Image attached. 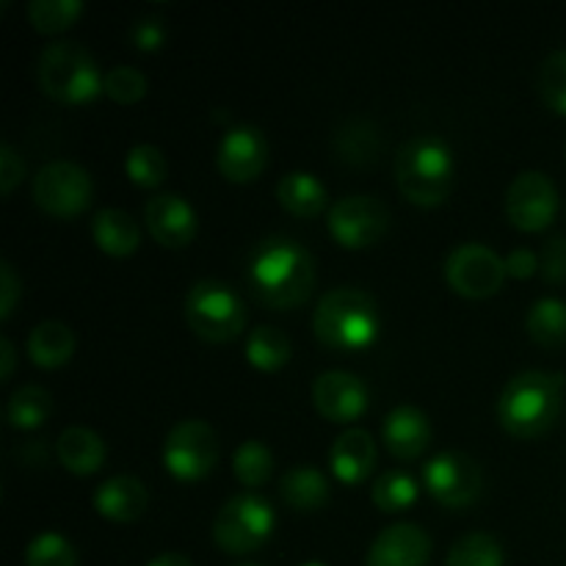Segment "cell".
Here are the masks:
<instances>
[{
  "mask_svg": "<svg viewBox=\"0 0 566 566\" xmlns=\"http://www.w3.org/2000/svg\"><path fill=\"white\" fill-rule=\"evenodd\" d=\"M247 285L265 307H298L315 287V258L296 238H263L247 258Z\"/></svg>",
  "mask_w": 566,
  "mask_h": 566,
  "instance_id": "1",
  "label": "cell"
},
{
  "mask_svg": "<svg viewBox=\"0 0 566 566\" xmlns=\"http://www.w3.org/2000/svg\"><path fill=\"white\" fill-rule=\"evenodd\" d=\"M564 409V376L547 370H525L501 392L497 418L512 437L534 440L558 423Z\"/></svg>",
  "mask_w": 566,
  "mask_h": 566,
  "instance_id": "2",
  "label": "cell"
},
{
  "mask_svg": "<svg viewBox=\"0 0 566 566\" xmlns=\"http://www.w3.org/2000/svg\"><path fill=\"white\" fill-rule=\"evenodd\" d=\"M379 307L370 293L359 287H335L324 293L315 307L313 329L321 346L337 354L363 352L379 337Z\"/></svg>",
  "mask_w": 566,
  "mask_h": 566,
  "instance_id": "3",
  "label": "cell"
},
{
  "mask_svg": "<svg viewBox=\"0 0 566 566\" xmlns=\"http://www.w3.org/2000/svg\"><path fill=\"white\" fill-rule=\"evenodd\" d=\"M457 160L451 147L434 133H420L401 144L396 155L398 191L420 208H434L451 197Z\"/></svg>",
  "mask_w": 566,
  "mask_h": 566,
  "instance_id": "4",
  "label": "cell"
},
{
  "mask_svg": "<svg viewBox=\"0 0 566 566\" xmlns=\"http://www.w3.org/2000/svg\"><path fill=\"white\" fill-rule=\"evenodd\" d=\"M36 77L42 92L55 103L81 105L105 92V77L99 75L97 61L77 42L48 44L39 55Z\"/></svg>",
  "mask_w": 566,
  "mask_h": 566,
  "instance_id": "5",
  "label": "cell"
},
{
  "mask_svg": "<svg viewBox=\"0 0 566 566\" xmlns=\"http://www.w3.org/2000/svg\"><path fill=\"white\" fill-rule=\"evenodd\" d=\"M186 321L205 343H230L247 326V310L235 287L219 280H199L186 296Z\"/></svg>",
  "mask_w": 566,
  "mask_h": 566,
  "instance_id": "6",
  "label": "cell"
},
{
  "mask_svg": "<svg viewBox=\"0 0 566 566\" xmlns=\"http://www.w3.org/2000/svg\"><path fill=\"white\" fill-rule=\"evenodd\" d=\"M274 525V506L254 492H241L221 506L213 523V542L230 556H247L271 539Z\"/></svg>",
  "mask_w": 566,
  "mask_h": 566,
  "instance_id": "7",
  "label": "cell"
},
{
  "mask_svg": "<svg viewBox=\"0 0 566 566\" xmlns=\"http://www.w3.org/2000/svg\"><path fill=\"white\" fill-rule=\"evenodd\" d=\"M94 182L83 166L72 160H50L33 177V199L39 208L59 219L83 213L92 202Z\"/></svg>",
  "mask_w": 566,
  "mask_h": 566,
  "instance_id": "8",
  "label": "cell"
},
{
  "mask_svg": "<svg viewBox=\"0 0 566 566\" xmlns=\"http://www.w3.org/2000/svg\"><path fill=\"white\" fill-rule=\"evenodd\" d=\"M164 464L177 481H199L219 464V437L205 420H182L164 442Z\"/></svg>",
  "mask_w": 566,
  "mask_h": 566,
  "instance_id": "9",
  "label": "cell"
},
{
  "mask_svg": "<svg viewBox=\"0 0 566 566\" xmlns=\"http://www.w3.org/2000/svg\"><path fill=\"white\" fill-rule=\"evenodd\" d=\"M420 479L429 495L448 509L473 506L484 492V473L479 462L457 451H446L423 464Z\"/></svg>",
  "mask_w": 566,
  "mask_h": 566,
  "instance_id": "10",
  "label": "cell"
},
{
  "mask_svg": "<svg viewBox=\"0 0 566 566\" xmlns=\"http://www.w3.org/2000/svg\"><path fill=\"white\" fill-rule=\"evenodd\" d=\"M506 274V260L484 243H462L446 260L448 285L464 298L495 296Z\"/></svg>",
  "mask_w": 566,
  "mask_h": 566,
  "instance_id": "11",
  "label": "cell"
},
{
  "mask_svg": "<svg viewBox=\"0 0 566 566\" xmlns=\"http://www.w3.org/2000/svg\"><path fill=\"white\" fill-rule=\"evenodd\" d=\"M390 227V210L381 199L359 193V197H343L332 205L329 232L343 249H368Z\"/></svg>",
  "mask_w": 566,
  "mask_h": 566,
  "instance_id": "12",
  "label": "cell"
},
{
  "mask_svg": "<svg viewBox=\"0 0 566 566\" xmlns=\"http://www.w3.org/2000/svg\"><path fill=\"white\" fill-rule=\"evenodd\" d=\"M558 210V191L545 171H523L506 191V216L517 230L539 232Z\"/></svg>",
  "mask_w": 566,
  "mask_h": 566,
  "instance_id": "13",
  "label": "cell"
},
{
  "mask_svg": "<svg viewBox=\"0 0 566 566\" xmlns=\"http://www.w3.org/2000/svg\"><path fill=\"white\" fill-rule=\"evenodd\" d=\"M269 164V142L254 125H238L224 133L216 155V166L230 182H249L260 177Z\"/></svg>",
  "mask_w": 566,
  "mask_h": 566,
  "instance_id": "14",
  "label": "cell"
},
{
  "mask_svg": "<svg viewBox=\"0 0 566 566\" xmlns=\"http://www.w3.org/2000/svg\"><path fill=\"white\" fill-rule=\"evenodd\" d=\"M313 403L332 423H352L368 409V387L346 370H326L313 381Z\"/></svg>",
  "mask_w": 566,
  "mask_h": 566,
  "instance_id": "15",
  "label": "cell"
},
{
  "mask_svg": "<svg viewBox=\"0 0 566 566\" xmlns=\"http://www.w3.org/2000/svg\"><path fill=\"white\" fill-rule=\"evenodd\" d=\"M149 232L166 249H182L193 241L199 230L197 210L180 193H158L144 208Z\"/></svg>",
  "mask_w": 566,
  "mask_h": 566,
  "instance_id": "16",
  "label": "cell"
},
{
  "mask_svg": "<svg viewBox=\"0 0 566 566\" xmlns=\"http://www.w3.org/2000/svg\"><path fill=\"white\" fill-rule=\"evenodd\" d=\"M429 558V534L415 523H396L376 536L365 566H426Z\"/></svg>",
  "mask_w": 566,
  "mask_h": 566,
  "instance_id": "17",
  "label": "cell"
},
{
  "mask_svg": "<svg viewBox=\"0 0 566 566\" xmlns=\"http://www.w3.org/2000/svg\"><path fill=\"white\" fill-rule=\"evenodd\" d=\"M381 440H385L387 451L392 457L409 462V459H418L429 448L431 423L426 418V412L403 403V407H396L385 418V423H381Z\"/></svg>",
  "mask_w": 566,
  "mask_h": 566,
  "instance_id": "18",
  "label": "cell"
},
{
  "mask_svg": "<svg viewBox=\"0 0 566 566\" xmlns=\"http://www.w3.org/2000/svg\"><path fill=\"white\" fill-rule=\"evenodd\" d=\"M332 470L343 484H359L376 468V442L365 429H348L332 442Z\"/></svg>",
  "mask_w": 566,
  "mask_h": 566,
  "instance_id": "19",
  "label": "cell"
},
{
  "mask_svg": "<svg viewBox=\"0 0 566 566\" xmlns=\"http://www.w3.org/2000/svg\"><path fill=\"white\" fill-rule=\"evenodd\" d=\"M147 503V486L133 475H114V479L103 481L94 492V509L114 523H133V520L142 517Z\"/></svg>",
  "mask_w": 566,
  "mask_h": 566,
  "instance_id": "20",
  "label": "cell"
},
{
  "mask_svg": "<svg viewBox=\"0 0 566 566\" xmlns=\"http://www.w3.org/2000/svg\"><path fill=\"white\" fill-rule=\"evenodd\" d=\"M94 243L111 258H127L142 243V230L130 213L119 208H103L92 219Z\"/></svg>",
  "mask_w": 566,
  "mask_h": 566,
  "instance_id": "21",
  "label": "cell"
},
{
  "mask_svg": "<svg viewBox=\"0 0 566 566\" xmlns=\"http://www.w3.org/2000/svg\"><path fill=\"white\" fill-rule=\"evenodd\" d=\"M55 451H59L61 464L75 475L97 473L105 462V442L99 440L97 431L86 426H70L61 431Z\"/></svg>",
  "mask_w": 566,
  "mask_h": 566,
  "instance_id": "22",
  "label": "cell"
},
{
  "mask_svg": "<svg viewBox=\"0 0 566 566\" xmlns=\"http://www.w3.org/2000/svg\"><path fill=\"white\" fill-rule=\"evenodd\" d=\"M280 495L293 512H318L329 503V479L318 468H293L282 475Z\"/></svg>",
  "mask_w": 566,
  "mask_h": 566,
  "instance_id": "23",
  "label": "cell"
},
{
  "mask_svg": "<svg viewBox=\"0 0 566 566\" xmlns=\"http://www.w3.org/2000/svg\"><path fill=\"white\" fill-rule=\"evenodd\" d=\"M276 199L296 219H315L326 208V188L310 171H291L276 186Z\"/></svg>",
  "mask_w": 566,
  "mask_h": 566,
  "instance_id": "24",
  "label": "cell"
},
{
  "mask_svg": "<svg viewBox=\"0 0 566 566\" xmlns=\"http://www.w3.org/2000/svg\"><path fill=\"white\" fill-rule=\"evenodd\" d=\"M75 354V335L66 324L59 321H44V324L33 326L28 335V357L36 363L39 368H61L70 363Z\"/></svg>",
  "mask_w": 566,
  "mask_h": 566,
  "instance_id": "25",
  "label": "cell"
},
{
  "mask_svg": "<svg viewBox=\"0 0 566 566\" xmlns=\"http://www.w3.org/2000/svg\"><path fill=\"white\" fill-rule=\"evenodd\" d=\"M50 409H53V398L44 387H17L6 401V423L20 431L39 429L50 418Z\"/></svg>",
  "mask_w": 566,
  "mask_h": 566,
  "instance_id": "26",
  "label": "cell"
},
{
  "mask_svg": "<svg viewBox=\"0 0 566 566\" xmlns=\"http://www.w3.org/2000/svg\"><path fill=\"white\" fill-rule=\"evenodd\" d=\"M525 329H528L531 340H536L539 346L545 348L566 346V302L553 296L539 298V302L528 310Z\"/></svg>",
  "mask_w": 566,
  "mask_h": 566,
  "instance_id": "27",
  "label": "cell"
},
{
  "mask_svg": "<svg viewBox=\"0 0 566 566\" xmlns=\"http://www.w3.org/2000/svg\"><path fill=\"white\" fill-rule=\"evenodd\" d=\"M291 337L276 326H258L247 340V359L265 374H276L280 368H285L291 363Z\"/></svg>",
  "mask_w": 566,
  "mask_h": 566,
  "instance_id": "28",
  "label": "cell"
},
{
  "mask_svg": "<svg viewBox=\"0 0 566 566\" xmlns=\"http://www.w3.org/2000/svg\"><path fill=\"white\" fill-rule=\"evenodd\" d=\"M335 149L340 155V160L354 166H365L370 160L379 158L381 153V138L370 122L365 119H352L335 133Z\"/></svg>",
  "mask_w": 566,
  "mask_h": 566,
  "instance_id": "29",
  "label": "cell"
},
{
  "mask_svg": "<svg viewBox=\"0 0 566 566\" xmlns=\"http://www.w3.org/2000/svg\"><path fill=\"white\" fill-rule=\"evenodd\" d=\"M370 497H374L376 509H381V512L387 514L407 512V509L415 506V501H418V481H415L412 473H407V470L401 468L385 470V473L376 479Z\"/></svg>",
  "mask_w": 566,
  "mask_h": 566,
  "instance_id": "30",
  "label": "cell"
},
{
  "mask_svg": "<svg viewBox=\"0 0 566 566\" xmlns=\"http://www.w3.org/2000/svg\"><path fill=\"white\" fill-rule=\"evenodd\" d=\"M506 556H503L501 542L492 534L475 531V534L462 536L457 545L448 553L446 566H503Z\"/></svg>",
  "mask_w": 566,
  "mask_h": 566,
  "instance_id": "31",
  "label": "cell"
},
{
  "mask_svg": "<svg viewBox=\"0 0 566 566\" xmlns=\"http://www.w3.org/2000/svg\"><path fill=\"white\" fill-rule=\"evenodd\" d=\"M232 470H235V479L243 486L258 490L269 481L271 470H274V457L260 440H247L238 446L235 457H232Z\"/></svg>",
  "mask_w": 566,
  "mask_h": 566,
  "instance_id": "32",
  "label": "cell"
},
{
  "mask_svg": "<svg viewBox=\"0 0 566 566\" xmlns=\"http://www.w3.org/2000/svg\"><path fill=\"white\" fill-rule=\"evenodd\" d=\"M83 14L81 0H31L28 20L39 33H61Z\"/></svg>",
  "mask_w": 566,
  "mask_h": 566,
  "instance_id": "33",
  "label": "cell"
},
{
  "mask_svg": "<svg viewBox=\"0 0 566 566\" xmlns=\"http://www.w3.org/2000/svg\"><path fill=\"white\" fill-rule=\"evenodd\" d=\"M125 169L127 177H130L136 186L158 188L160 182L166 180V169H169V166H166L164 153H160L158 147H153V144H138V147H133L130 153H127Z\"/></svg>",
  "mask_w": 566,
  "mask_h": 566,
  "instance_id": "34",
  "label": "cell"
},
{
  "mask_svg": "<svg viewBox=\"0 0 566 566\" xmlns=\"http://www.w3.org/2000/svg\"><path fill=\"white\" fill-rule=\"evenodd\" d=\"M25 566H77V553L70 539L55 531H44L28 545Z\"/></svg>",
  "mask_w": 566,
  "mask_h": 566,
  "instance_id": "35",
  "label": "cell"
},
{
  "mask_svg": "<svg viewBox=\"0 0 566 566\" xmlns=\"http://www.w3.org/2000/svg\"><path fill=\"white\" fill-rule=\"evenodd\" d=\"M539 94L553 111L566 116V48L553 50L539 70Z\"/></svg>",
  "mask_w": 566,
  "mask_h": 566,
  "instance_id": "36",
  "label": "cell"
},
{
  "mask_svg": "<svg viewBox=\"0 0 566 566\" xmlns=\"http://www.w3.org/2000/svg\"><path fill=\"white\" fill-rule=\"evenodd\" d=\"M105 94L119 105L138 103L147 94V77L136 66L119 64L105 75Z\"/></svg>",
  "mask_w": 566,
  "mask_h": 566,
  "instance_id": "37",
  "label": "cell"
},
{
  "mask_svg": "<svg viewBox=\"0 0 566 566\" xmlns=\"http://www.w3.org/2000/svg\"><path fill=\"white\" fill-rule=\"evenodd\" d=\"M130 42L136 44L142 53H155L164 48L166 42V22L160 14H147L142 20L133 22L130 28Z\"/></svg>",
  "mask_w": 566,
  "mask_h": 566,
  "instance_id": "38",
  "label": "cell"
},
{
  "mask_svg": "<svg viewBox=\"0 0 566 566\" xmlns=\"http://www.w3.org/2000/svg\"><path fill=\"white\" fill-rule=\"evenodd\" d=\"M542 276L547 282H566V235H553L539 258Z\"/></svg>",
  "mask_w": 566,
  "mask_h": 566,
  "instance_id": "39",
  "label": "cell"
},
{
  "mask_svg": "<svg viewBox=\"0 0 566 566\" xmlns=\"http://www.w3.org/2000/svg\"><path fill=\"white\" fill-rule=\"evenodd\" d=\"M22 177H25V160L17 155L11 144H0V191L9 197Z\"/></svg>",
  "mask_w": 566,
  "mask_h": 566,
  "instance_id": "40",
  "label": "cell"
},
{
  "mask_svg": "<svg viewBox=\"0 0 566 566\" xmlns=\"http://www.w3.org/2000/svg\"><path fill=\"white\" fill-rule=\"evenodd\" d=\"M20 291H22V282L20 276L14 274V265H11L9 260H3V263H0V318L3 321L14 313V304L17 298H20Z\"/></svg>",
  "mask_w": 566,
  "mask_h": 566,
  "instance_id": "41",
  "label": "cell"
},
{
  "mask_svg": "<svg viewBox=\"0 0 566 566\" xmlns=\"http://www.w3.org/2000/svg\"><path fill=\"white\" fill-rule=\"evenodd\" d=\"M536 269H539V258L525 247L514 249V252L506 258V271L512 276H517V280H525V276L534 274Z\"/></svg>",
  "mask_w": 566,
  "mask_h": 566,
  "instance_id": "42",
  "label": "cell"
},
{
  "mask_svg": "<svg viewBox=\"0 0 566 566\" xmlns=\"http://www.w3.org/2000/svg\"><path fill=\"white\" fill-rule=\"evenodd\" d=\"M0 359H3V365H0V379L9 381L11 374H14V346H11L9 337H0Z\"/></svg>",
  "mask_w": 566,
  "mask_h": 566,
  "instance_id": "43",
  "label": "cell"
},
{
  "mask_svg": "<svg viewBox=\"0 0 566 566\" xmlns=\"http://www.w3.org/2000/svg\"><path fill=\"white\" fill-rule=\"evenodd\" d=\"M147 566H193L191 558L182 556V553H160L158 558H153Z\"/></svg>",
  "mask_w": 566,
  "mask_h": 566,
  "instance_id": "44",
  "label": "cell"
},
{
  "mask_svg": "<svg viewBox=\"0 0 566 566\" xmlns=\"http://www.w3.org/2000/svg\"><path fill=\"white\" fill-rule=\"evenodd\" d=\"M302 566H326V564H321V562H307V564H302Z\"/></svg>",
  "mask_w": 566,
  "mask_h": 566,
  "instance_id": "45",
  "label": "cell"
},
{
  "mask_svg": "<svg viewBox=\"0 0 566 566\" xmlns=\"http://www.w3.org/2000/svg\"><path fill=\"white\" fill-rule=\"evenodd\" d=\"M241 566H260V564H241Z\"/></svg>",
  "mask_w": 566,
  "mask_h": 566,
  "instance_id": "46",
  "label": "cell"
}]
</instances>
